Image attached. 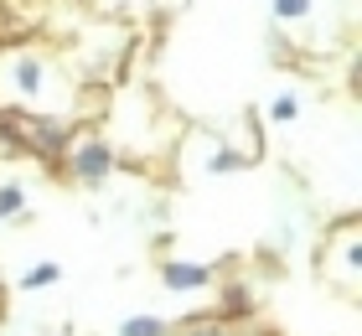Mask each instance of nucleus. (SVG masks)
<instances>
[{
	"mask_svg": "<svg viewBox=\"0 0 362 336\" xmlns=\"http://www.w3.org/2000/svg\"><path fill=\"white\" fill-rule=\"evenodd\" d=\"M166 284H171V290H197V284H207V269H197V264H166Z\"/></svg>",
	"mask_w": 362,
	"mask_h": 336,
	"instance_id": "nucleus-2",
	"label": "nucleus"
},
{
	"mask_svg": "<svg viewBox=\"0 0 362 336\" xmlns=\"http://www.w3.org/2000/svg\"><path fill=\"white\" fill-rule=\"evenodd\" d=\"M73 171L83 176V181H98V176L109 171V150H104V145H83V150L73 156Z\"/></svg>",
	"mask_w": 362,
	"mask_h": 336,
	"instance_id": "nucleus-1",
	"label": "nucleus"
},
{
	"mask_svg": "<svg viewBox=\"0 0 362 336\" xmlns=\"http://www.w3.org/2000/svg\"><path fill=\"white\" fill-rule=\"evenodd\" d=\"M21 212V187H0V217Z\"/></svg>",
	"mask_w": 362,
	"mask_h": 336,
	"instance_id": "nucleus-4",
	"label": "nucleus"
},
{
	"mask_svg": "<svg viewBox=\"0 0 362 336\" xmlns=\"http://www.w3.org/2000/svg\"><path fill=\"white\" fill-rule=\"evenodd\" d=\"M52 279H57V269H31L21 284H26V290H37V284H52Z\"/></svg>",
	"mask_w": 362,
	"mask_h": 336,
	"instance_id": "nucleus-5",
	"label": "nucleus"
},
{
	"mask_svg": "<svg viewBox=\"0 0 362 336\" xmlns=\"http://www.w3.org/2000/svg\"><path fill=\"white\" fill-rule=\"evenodd\" d=\"M160 331H166V326L151 321V315H135V321H124V326H119V336H160Z\"/></svg>",
	"mask_w": 362,
	"mask_h": 336,
	"instance_id": "nucleus-3",
	"label": "nucleus"
},
{
	"mask_svg": "<svg viewBox=\"0 0 362 336\" xmlns=\"http://www.w3.org/2000/svg\"><path fill=\"white\" fill-rule=\"evenodd\" d=\"M305 11V0H279V16H300Z\"/></svg>",
	"mask_w": 362,
	"mask_h": 336,
	"instance_id": "nucleus-6",
	"label": "nucleus"
}]
</instances>
